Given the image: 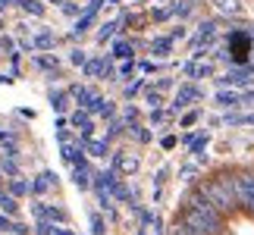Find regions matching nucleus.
I'll return each mask as SVG.
<instances>
[{
    "label": "nucleus",
    "instance_id": "obj_1",
    "mask_svg": "<svg viewBox=\"0 0 254 235\" xmlns=\"http://www.w3.org/2000/svg\"><path fill=\"white\" fill-rule=\"evenodd\" d=\"M182 204H185V207H182L179 220L185 223V226H191L198 235H223V232H226V220H223V213L213 207L198 188L185 194Z\"/></svg>",
    "mask_w": 254,
    "mask_h": 235
},
{
    "label": "nucleus",
    "instance_id": "obj_2",
    "mask_svg": "<svg viewBox=\"0 0 254 235\" xmlns=\"http://www.w3.org/2000/svg\"><path fill=\"white\" fill-rule=\"evenodd\" d=\"M198 191L223 213V217H229V213L239 210V201H236V173H217L213 179H204L198 185Z\"/></svg>",
    "mask_w": 254,
    "mask_h": 235
},
{
    "label": "nucleus",
    "instance_id": "obj_3",
    "mask_svg": "<svg viewBox=\"0 0 254 235\" xmlns=\"http://www.w3.org/2000/svg\"><path fill=\"white\" fill-rule=\"evenodd\" d=\"M236 201H239V210H248V204L254 201V170L236 173Z\"/></svg>",
    "mask_w": 254,
    "mask_h": 235
},
{
    "label": "nucleus",
    "instance_id": "obj_4",
    "mask_svg": "<svg viewBox=\"0 0 254 235\" xmlns=\"http://www.w3.org/2000/svg\"><path fill=\"white\" fill-rule=\"evenodd\" d=\"M248 54H251V38L245 32H236V35H232V60H236V63H245Z\"/></svg>",
    "mask_w": 254,
    "mask_h": 235
},
{
    "label": "nucleus",
    "instance_id": "obj_5",
    "mask_svg": "<svg viewBox=\"0 0 254 235\" xmlns=\"http://www.w3.org/2000/svg\"><path fill=\"white\" fill-rule=\"evenodd\" d=\"M82 72L88 78H110L113 75V69H110V63H107V60H85Z\"/></svg>",
    "mask_w": 254,
    "mask_h": 235
},
{
    "label": "nucleus",
    "instance_id": "obj_6",
    "mask_svg": "<svg viewBox=\"0 0 254 235\" xmlns=\"http://www.w3.org/2000/svg\"><path fill=\"white\" fill-rule=\"evenodd\" d=\"M113 166L120 173H135V170H138V157L129 154V151H120V154L113 157Z\"/></svg>",
    "mask_w": 254,
    "mask_h": 235
},
{
    "label": "nucleus",
    "instance_id": "obj_7",
    "mask_svg": "<svg viewBox=\"0 0 254 235\" xmlns=\"http://www.w3.org/2000/svg\"><path fill=\"white\" fill-rule=\"evenodd\" d=\"M63 160L72 163V166H82L85 163V151L79 144H72V141H63Z\"/></svg>",
    "mask_w": 254,
    "mask_h": 235
},
{
    "label": "nucleus",
    "instance_id": "obj_8",
    "mask_svg": "<svg viewBox=\"0 0 254 235\" xmlns=\"http://www.w3.org/2000/svg\"><path fill=\"white\" fill-rule=\"evenodd\" d=\"M198 97H201V91H198V88H182V91H179V97H176V104H173V110H179V107H185V104H189V101H198Z\"/></svg>",
    "mask_w": 254,
    "mask_h": 235
},
{
    "label": "nucleus",
    "instance_id": "obj_9",
    "mask_svg": "<svg viewBox=\"0 0 254 235\" xmlns=\"http://www.w3.org/2000/svg\"><path fill=\"white\" fill-rule=\"evenodd\" d=\"M32 47H35V51H51V47H57V38L51 32H41V35H35Z\"/></svg>",
    "mask_w": 254,
    "mask_h": 235
},
{
    "label": "nucleus",
    "instance_id": "obj_10",
    "mask_svg": "<svg viewBox=\"0 0 254 235\" xmlns=\"http://www.w3.org/2000/svg\"><path fill=\"white\" fill-rule=\"evenodd\" d=\"M75 185H79V188H88V185H91V170H88V163H82V166H75Z\"/></svg>",
    "mask_w": 254,
    "mask_h": 235
},
{
    "label": "nucleus",
    "instance_id": "obj_11",
    "mask_svg": "<svg viewBox=\"0 0 254 235\" xmlns=\"http://www.w3.org/2000/svg\"><path fill=\"white\" fill-rule=\"evenodd\" d=\"M113 110H116V107L107 101V97H97L94 107H91V113H97V116H113Z\"/></svg>",
    "mask_w": 254,
    "mask_h": 235
},
{
    "label": "nucleus",
    "instance_id": "obj_12",
    "mask_svg": "<svg viewBox=\"0 0 254 235\" xmlns=\"http://www.w3.org/2000/svg\"><path fill=\"white\" fill-rule=\"evenodd\" d=\"M213 3H217V9H220V13H226V16H236L239 9H242L239 0H213Z\"/></svg>",
    "mask_w": 254,
    "mask_h": 235
},
{
    "label": "nucleus",
    "instance_id": "obj_13",
    "mask_svg": "<svg viewBox=\"0 0 254 235\" xmlns=\"http://www.w3.org/2000/svg\"><path fill=\"white\" fill-rule=\"evenodd\" d=\"M91 19H94V13H85L79 22H75V28H72V38H79V35H85L88 28H91Z\"/></svg>",
    "mask_w": 254,
    "mask_h": 235
},
{
    "label": "nucleus",
    "instance_id": "obj_14",
    "mask_svg": "<svg viewBox=\"0 0 254 235\" xmlns=\"http://www.w3.org/2000/svg\"><path fill=\"white\" fill-rule=\"evenodd\" d=\"M19 6L25 9V13H35V16H44V3L41 0H19Z\"/></svg>",
    "mask_w": 254,
    "mask_h": 235
},
{
    "label": "nucleus",
    "instance_id": "obj_15",
    "mask_svg": "<svg viewBox=\"0 0 254 235\" xmlns=\"http://www.w3.org/2000/svg\"><path fill=\"white\" fill-rule=\"evenodd\" d=\"M85 148L91 151V157H107V141H91V138H85Z\"/></svg>",
    "mask_w": 254,
    "mask_h": 235
},
{
    "label": "nucleus",
    "instance_id": "obj_16",
    "mask_svg": "<svg viewBox=\"0 0 254 235\" xmlns=\"http://www.w3.org/2000/svg\"><path fill=\"white\" fill-rule=\"evenodd\" d=\"M0 207H3L6 213H16L19 207H16V198H13V194H6L3 188H0Z\"/></svg>",
    "mask_w": 254,
    "mask_h": 235
},
{
    "label": "nucleus",
    "instance_id": "obj_17",
    "mask_svg": "<svg viewBox=\"0 0 254 235\" xmlns=\"http://www.w3.org/2000/svg\"><path fill=\"white\" fill-rule=\"evenodd\" d=\"M51 101H54V110H57V113H63L66 107H69V97H66L63 91H60V94H57V91H51Z\"/></svg>",
    "mask_w": 254,
    "mask_h": 235
},
{
    "label": "nucleus",
    "instance_id": "obj_18",
    "mask_svg": "<svg viewBox=\"0 0 254 235\" xmlns=\"http://www.w3.org/2000/svg\"><path fill=\"white\" fill-rule=\"evenodd\" d=\"M167 235H198V232H194L191 226H185V223L179 220V223H173V226L167 229Z\"/></svg>",
    "mask_w": 254,
    "mask_h": 235
},
{
    "label": "nucleus",
    "instance_id": "obj_19",
    "mask_svg": "<svg viewBox=\"0 0 254 235\" xmlns=\"http://www.w3.org/2000/svg\"><path fill=\"white\" fill-rule=\"evenodd\" d=\"M35 66L38 69H57L60 60H57V57H35Z\"/></svg>",
    "mask_w": 254,
    "mask_h": 235
},
{
    "label": "nucleus",
    "instance_id": "obj_20",
    "mask_svg": "<svg viewBox=\"0 0 254 235\" xmlns=\"http://www.w3.org/2000/svg\"><path fill=\"white\" fill-rule=\"evenodd\" d=\"M113 57H123V60H129V57H132V47L126 44V41H116V44H113Z\"/></svg>",
    "mask_w": 254,
    "mask_h": 235
},
{
    "label": "nucleus",
    "instance_id": "obj_21",
    "mask_svg": "<svg viewBox=\"0 0 254 235\" xmlns=\"http://www.w3.org/2000/svg\"><path fill=\"white\" fill-rule=\"evenodd\" d=\"M110 194H113L116 201H129V198H132V194H129V188H126V185H120V182H116L113 188H110Z\"/></svg>",
    "mask_w": 254,
    "mask_h": 235
},
{
    "label": "nucleus",
    "instance_id": "obj_22",
    "mask_svg": "<svg viewBox=\"0 0 254 235\" xmlns=\"http://www.w3.org/2000/svg\"><path fill=\"white\" fill-rule=\"evenodd\" d=\"M9 191H13V194H25V191H32V185L22 182V179H13V182H9Z\"/></svg>",
    "mask_w": 254,
    "mask_h": 235
},
{
    "label": "nucleus",
    "instance_id": "obj_23",
    "mask_svg": "<svg viewBox=\"0 0 254 235\" xmlns=\"http://www.w3.org/2000/svg\"><path fill=\"white\" fill-rule=\"evenodd\" d=\"M88 119H91V116H88V113H85V110H75V113H72V116H69V122H72V125H75V129H82V125H85V122H88Z\"/></svg>",
    "mask_w": 254,
    "mask_h": 235
},
{
    "label": "nucleus",
    "instance_id": "obj_24",
    "mask_svg": "<svg viewBox=\"0 0 254 235\" xmlns=\"http://www.w3.org/2000/svg\"><path fill=\"white\" fill-rule=\"evenodd\" d=\"M47 188H51V182H47V179H44V176H38V179L32 182V194H44Z\"/></svg>",
    "mask_w": 254,
    "mask_h": 235
},
{
    "label": "nucleus",
    "instance_id": "obj_25",
    "mask_svg": "<svg viewBox=\"0 0 254 235\" xmlns=\"http://www.w3.org/2000/svg\"><path fill=\"white\" fill-rule=\"evenodd\" d=\"M217 104H223V107H232V104H239V94H229V91H223V94H217Z\"/></svg>",
    "mask_w": 254,
    "mask_h": 235
},
{
    "label": "nucleus",
    "instance_id": "obj_26",
    "mask_svg": "<svg viewBox=\"0 0 254 235\" xmlns=\"http://www.w3.org/2000/svg\"><path fill=\"white\" fill-rule=\"evenodd\" d=\"M47 220H54V223H66V213L60 207H47Z\"/></svg>",
    "mask_w": 254,
    "mask_h": 235
},
{
    "label": "nucleus",
    "instance_id": "obj_27",
    "mask_svg": "<svg viewBox=\"0 0 254 235\" xmlns=\"http://www.w3.org/2000/svg\"><path fill=\"white\" fill-rule=\"evenodd\" d=\"M54 229H57V226H51L47 220H38V226H35V232H38V235H54Z\"/></svg>",
    "mask_w": 254,
    "mask_h": 235
},
{
    "label": "nucleus",
    "instance_id": "obj_28",
    "mask_svg": "<svg viewBox=\"0 0 254 235\" xmlns=\"http://www.w3.org/2000/svg\"><path fill=\"white\" fill-rule=\"evenodd\" d=\"M91 235H104V220L97 213H91Z\"/></svg>",
    "mask_w": 254,
    "mask_h": 235
},
{
    "label": "nucleus",
    "instance_id": "obj_29",
    "mask_svg": "<svg viewBox=\"0 0 254 235\" xmlns=\"http://www.w3.org/2000/svg\"><path fill=\"white\" fill-rule=\"evenodd\" d=\"M170 47H173V41H170V38H160V41H154V54H167Z\"/></svg>",
    "mask_w": 254,
    "mask_h": 235
},
{
    "label": "nucleus",
    "instance_id": "obj_30",
    "mask_svg": "<svg viewBox=\"0 0 254 235\" xmlns=\"http://www.w3.org/2000/svg\"><path fill=\"white\" fill-rule=\"evenodd\" d=\"M113 32H116V25H113V22H107V25L101 28V32H97V41H107V38H110Z\"/></svg>",
    "mask_w": 254,
    "mask_h": 235
},
{
    "label": "nucleus",
    "instance_id": "obj_31",
    "mask_svg": "<svg viewBox=\"0 0 254 235\" xmlns=\"http://www.w3.org/2000/svg\"><path fill=\"white\" fill-rule=\"evenodd\" d=\"M0 173H9V176H19V166H16L13 160H3V163H0Z\"/></svg>",
    "mask_w": 254,
    "mask_h": 235
},
{
    "label": "nucleus",
    "instance_id": "obj_32",
    "mask_svg": "<svg viewBox=\"0 0 254 235\" xmlns=\"http://www.w3.org/2000/svg\"><path fill=\"white\" fill-rule=\"evenodd\" d=\"M60 9H63L66 16H79V6H75L72 0H63V6H60Z\"/></svg>",
    "mask_w": 254,
    "mask_h": 235
},
{
    "label": "nucleus",
    "instance_id": "obj_33",
    "mask_svg": "<svg viewBox=\"0 0 254 235\" xmlns=\"http://www.w3.org/2000/svg\"><path fill=\"white\" fill-rule=\"evenodd\" d=\"M173 9H176V13H179V16H189V13H191V6H189V0H179V3H176Z\"/></svg>",
    "mask_w": 254,
    "mask_h": 235
},
{
    "label": "nucleus",
    "instance_id": "obj_34",
    "mask_svg": "<svg viewBox=\"0 0 254 235\" xmlns=\"http://www.w3.org/2000/svg\"><path fill=\"white\" fill-rule=\"evenodd\" d=\"M32 213H35L38 220H47V204H35V207H32Z\"/></svg>",
    "mask_w": 254,
    "mask_h": 235
},
{
    "label": "nucleus",
    "instance_id": "obj_35",
    "mask_svg": "<svg viewBox=\"0 0 254 235\" xmlns=\"http://www.w3.org/2000/svg\"><path fill=\"white\" fill-rule=\"evenodd\" d=\"M120 132H123V122H110V129H107V138H116Z\"/></svg>",
    "mask_w": 254,
    "mask_h": 235
},
{
    "label": "nucleus",
    "instance_id": "obj_36",
    "mask_svg": "<svg viewBox=\"0 0 254 235\" xmlns=\"http://www.w3.org/2000/svg\"><path fill=\"white\" fill-rule=\"evenodd\" d=\"M132 135H135L138 141H151V132H148V129H132Z\"/></svg>",
    "mask_w": 254,
    "mask_h": 235
},
{
    "label": "nucleus",
    "instance_id": "obj_37",
    "mask_svg": "<svg viewBox=\"0 0 254 235\" xmlns=\"http://www.w3.org/2000/svg\"><path fill=\"white\" fill-rule=\"evenodd\" d=\"M72 63L75 66H85V54L82 51H72Z\"/></svg>",
    "mask_w": 254,
    "mask_h": 235
},
{
    "label": "nucleus",
    "instance_id": "obj_38",
    "mask_svg": "<svg viewBox=\"0 0 254 235\" xmlns=\"http://www.w3.org/2000/svg\"><path fill=\"white\" fill-rule=\"evenodd\" d=\"M138 91H141V82H135V85L126 88V94H129V97H132V94H138Z\"/></svg>",
    "mask_w": 254,
    "mask_h": 235
},
{
    "label": "nucleus",
    "instance_id": "obj_39",
    "mask_svg": "<svg viewBox=\"0 0 254 235\" xmlns=\"http://www.w3.org/2000/svg\"><path fill=\"white\" fill-rule=\"evenodd\" d=\"M151 119H154V122H163V119H167V113H163V110H154Z\"/></svg>",
    "mask_w": 254,
    "mask_h": 235
},
{
    "label": "nucleus",
    "instance_id": "obj_40",
    "mask_svg": "<svg viewBox=\"0 0 254 235\" xmlns=\"http://www.w3.org/2000/svg\"><path fill=\"white\" fill-rule=\"evenodd\" d=\"M194 119H198V113H185V116H182V125H191Z\"/></svg>",
    "mask_w": 254,
    "mask_h": 235
},
{
    "label": "nucleus",
    "instance_id": "obj_41",
    "mask_svg": "<svg viewBox=\"0 0 254 235\" xmlns=\"http://www.w3.org/2000/svg\"><path fill=\"white\" fill-rule=\"evenodd\" d=\"M0 229H9V232H13V223H9L6 217H0Z\"/></svg>",
    "mask_w": 254,
    "mask_h": 235
},
{
    "label": "nucleus",
    "instance_id": "obj_42",
    "mask_svg": "<svg viewBox=\"0 0 254 235\" xmlns=\"http://www.w3.org/2000/svg\"><path fill=\"white\" fill-rule=\"evenodd\" d=\"M245 104H254V91H245V97H242Z\"/></svg>",
    "mask_w": 254,
    "mask_h": 235
},
{
    "label": "nucleus",
    "instance_id": "obj_43",
    "mask_svg": "<svg viewBox=\"0 0 254 235\" xmlns=\"http://www.w3.org/2000/svg\"><path fill=\"white\" fill-rule=\"evenodd\" d=\"M54 235H72L69 229H54Z\"/></svg>",
    "mask_w": 254,
    "mask_h": 235
},
{
    "label": "nucleus",
    "instance_id": "obj_44",
    "mask_svg": "<svg viewBox=\"0 0 254 235\" xmlns=\"http://www.w3.org/2000/svg\"><path fill=\"white\" fill-rule=\"evenodd\" d=\"M9 6V0H0V13H3V9Z\"/></svg>",
    "mask_w": 254,
    "mask_h": 235
},
{
    "label": "nucleus",
    "instance_id": "obj_45",
    "mask_svg": "<svg viewBox=\"0 0 254 235\" xmlns=\"http://www.w3.org/2000/svg\"><path fill=\"white\" fill-rule=\"evenodd\" d=\"M248 213H251V217H254V201H251V204H248Z\"/></svg>",
    "mask_w": 254,
    "mask_h": 235
},
{
    "label": "nucleus",
    "instance_id": "obj_46",
    "mask_svg": "<svg viewBox=\"0 0 254 235\" xmlns=\"http://www.w3.org/2000/svg\"><path fill=\"white\" fill-rule=\"evenodd\" d=\"M9 3H19V0H9Z\"/></svg>",
    "mask_w": 254,
    "mask_h": 235
},
{
    "label": "nucleus",
    "instance_id": "obj_47",
    "mask_svg": "<svg viewBox=\"0 0 254 235\" xmlns=\"http://www.w3.org/2000/svg\"><path fill=\"white\" fill-rule=\"evenodd\" d=\"M54 3H63V0H54Z\"/></svg>",
    "mask_w": 254,
    "mask_h": 235
}]
</instances>
